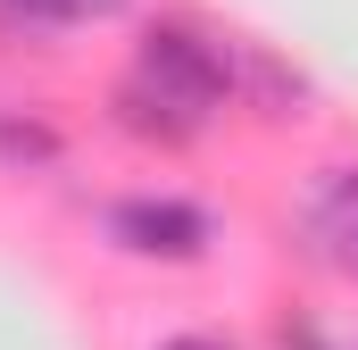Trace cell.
I'll return each instance as SVG.
<instances>
[{
	"label": "cell",
	"instance_id": "1",
	"mask_svg": "<svg viewBox=\"0 0 358 350\" xmlns=\"http://www.w3.org/2000/svg\"><path fill=\"white\" fill-rule=\"evenodd\" d=\"M134 84L159 108H176L183 125H200V117H217L234 100V59L208 34H192V25H150L134 42Z\"/></svg>",
	"mask_w": 358,
	"mask_h": 350
},
{
	"label": "cell",
	"instance_id": "2",
	"mask_svg": "<svg viewBox=\"0 0 358 350\" xmlns=\"http://www.w3.org/2000/svg\"><path fill=\"white\" fill-rule=\"evenodd\" d=\"M108 242L134 251V259H159V267H192V259H208L217 225H208V209H192L176 192H125V200H108Z\"/></svg>",
	"mask_w": 358,
	"mask_h": 350
},
{
	"label": "cell",
	"instance_id": "3",
	"mask_svg": "<svg viewBox=\"0 0 358 350\" xmlns=\"http://www.w3.org/2000/svg\"><path fill=\"white\" fill-rule=\"evenodd\" d=\"M225 59H234V92H250L267 117H300L308 108V76L300 67H283L267 50H250V42H225Z\"/></svg>",
	"mask_w": 358,
	"mask_h": 350
},
{
	"label": "cell",
	"instance_id": "4",
	"mask_svg": "<svg viewBox=\"0 0 358 350\" xmlns=\"http://www.w3.org/2000/svg\"><path fill=\"white\" fill-rule=\"evenodd\" d=\"M0 8L25 25H92V17H125L134 0H0Z\"/></svg>",
	"mask_w": 358,
	"mask_h": 350
},
{
	"label": "cell",
	"instance_id": "5",
	"mask_svg": "<svg viewBox=\"0 0 358 350\" xmlns=\"http://www.w3.org/2000/svg\"><path fill=\"white\" fill-rule=\"evenodd\" d=\"M317 200H325V225H358V167H325Z\"/></svg>",
	"mask_w": 358,
	"mask_h": 350
},
{
	"label": "cell",
	"instance_id": "6",
	"mask_svg": "<svg viewBox=\"0 0 358 350\" xmlns=\"http://www.w3.org/2000/svg\"><path fill=\"white\" fill-rule=\"evenodd\" d=\"M0 159H25V167H34V159H59V142H50L42 125H0Z\"/></svg>",
	"mask_w": 358,
	"mask_h": 350
},
{
	"label": "cell",
	"instance_id": "7",
	"mask_svg": "<svg viewBox=\"0 0 358 350\" xmlns=\"http://www.w3.org/2000/svg\"><path fill=\"white\" fill-rule=\"evenodd\" d=\"M325 259L342 275H358V225H325Z\"/></svg>",
	"mask_w": 358,
	"mask_h": 350
},
{
	"label": "cell",
	"instance_id": "8",
	"mask_svg": "<svg viewBox=\"0 0 358 350\" xmlns=\"http://www.w3.org/2000/svg\"><path fill=\"white\" fill-rule=\"evenodd\" d=\"M159 350H234L225 334H176V342H159Z\"/></svg>",
	"mask_w": 358,
	"mask_h": 350
}]
</instances>
